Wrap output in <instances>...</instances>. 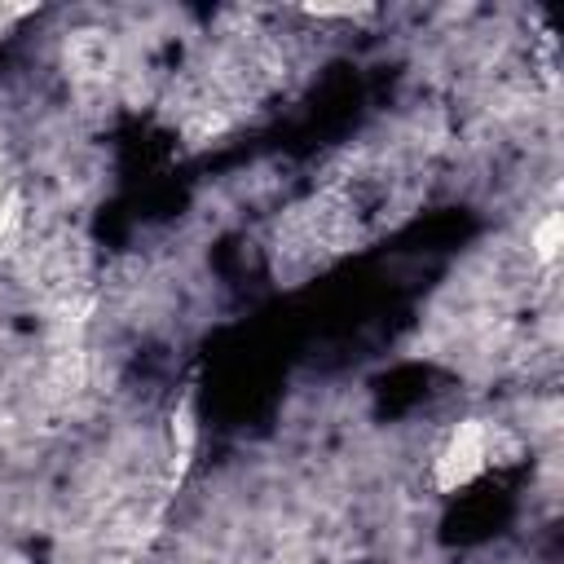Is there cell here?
<instances>
[{"label":"cell","mask_w":564,"mask_h":564,"mask_svg":"<svg viewBox=\"0 0 564 564\" xmlns=\"http://www.w3.org/2000/svg\"><path fill=\"white\" fill-rule=\"evenodd\" d=\"M498 445H502V432H498V427H489L485 419H463V423L445 436V445H441V454H436V463H432L436 489L454 494V489L471 485L476 476H485L489 463H498Z\"/></svg>","instance_id":"cell-1"},{"label":"cell","mask_w":564,"mask_h":564,"mask_svg":"<svg viewBox=\"0 0 564 564\" xmlns=\"http://www.w3.org/2000/svg\"><path fill=\"white\" fill-rule=\"evenodd\" d=\"M533 256L542 264H555L560 260V212H546L538 225H533Z\"/></svg>","instance_id":"cell-2"},{"label":"cell","mask_w":564,"mask_h":564,"mask_svg":"<svg viewBox=\"0 0 564 564\" xmlns=\"http://www.w3.org/2000/svg\"><path fill=\"white\" fill-rule=\"evenodd\" d=\"M26 13H35V9H31V4H0V35H4L18 18H26Z\"/></svg>","instance_id":"cell-3"},{"label":"cell","mask_w":564,"mask_h":564,"mask_svg":"<svg viewBox=\"0 0 564 564\" xmlns=\"http://www.w3.org/2000/svg\"><path fill=\"white\" fill-rule=\"evenodd\" d=\"M4 198H9V185H4V181H0V207H4Z\"/></svg>","instance_id":"cell-4"},{"label":"cell","mask_w":564,"mask_h":564,"mask_svg":"<svg viewBox=\"0 0 564 564\" xmlns=\"http://www.w3.org/2000/svg\"><path fill=\"white\" fill-rule=\"evenodd\" d=\"M13 564H18V560H13Z\"/></svg>","instance_id":"cell-5"}]
</instances>
